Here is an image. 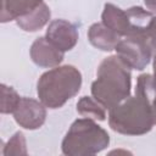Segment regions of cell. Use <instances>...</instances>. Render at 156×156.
<instances>
[{
	"label": "cell",
	"instance_id": "obj_1",
	"mask_svg": "<svg viewBox=\"0 0 156 156\" xmlns=\"http://www.w3.org/2000/svg\"><path fill=\"white\" fill-rule=\"evenodd\" d=\"M155 93L152 76L149 73L138 77L135 95L112 107L108 112V124L112 130L124 135H143L149 133L154 124L152 95Z\"/></svg>",
	"mask_w": 156,
	"mask_h": 156
},
{
	"label": "cell",
	"instance_id": "obj_2",
	"mask_svg": "<svg viewBox=\"0 0 156 156\" xmlns=\"http://www.w3.org/2000/svg\"><path fill=\"white\" fill-rule=\"evenodd\" d=\"M130 68L117 56L112 55L101 61L96 79L91 84V95L105 108L111 110L130 96Z\"/></svg>",
	"mask_w": 156,
	"mask_h": 156
},
{
	"label": "cell",
	"instance_id": "obj_3",
	"mask_svg": "<svg viewBox=\"0 0 156 156\" xmlns=\"http://www.w3.org/2000/svg\"><path fill=\"white\" fill-rule=\"evenodd\" d=\"M82 87V74L72 65L54 67L40 76L37 83L39 100L49 108H60L74 98Z\"/></svg>",
	"mask_w": 156,
	"mask_h": 156
},
{
	"label": "cell",
	"instance_id": "obj_4",
	"mask_svg": "<svg viewBox=\"0 0 156 156\" xmlns=\"http://www.w3.org/2000/svg\"><path fill=\"white\" fill-rule=\"evenodd\" d=\"M110 144V135L101 128L95 119L78 118L66 133L61 150L67 156H85L95 155L105 150Z\"/></svg>",
	"mask_w": 156,
	"mask_h": 156
},
{
	"label": "cell",
	"instance_id": "obj_5",
	"mask_svg": "<svg viewBox=\"0 0 156 156\" xmlns=\"http://www.w3.org/2000/svg\"><path fill=\"white\" fill-rule=\"evenodd\" d=\"M116 55L130 68L141 71L144 69L152 56V50L147 41L140 37H126L119 40L115 48Z\"/></svg>",
	"mask_w": 156,
	"mask_h": 156
},
{
	"label": "cell",
	"instance_id": "obj_6",
	"mask_svg": "<svg viewBox=\"0 0 156 156\" xmlns=\"http://www.w3.org/2000/svg\"><path fill=\"white\" fill-rule=\"evenodd\" d=\"M46 106L39 100L32 98H21L17 108L13 112L16 123L29 130L40 128L46 118Z\"/></svg>",
	"mask_w": 156,
	"mask_h": 156
},
{
	"label": "cell",
	"instance_id": "obj_7",
	"mask_svg": "<svg viewBox=\"0 0 156 156\" xmlns=\"http://www.w3.org/2000/svg\"><path fill=\"white\" fill-rule=\"evenodd\" d=\"M45 38L56 49L66 52L78 43V30L73 23L66 20H54L46 29Z\"/></svg>",
	"mask_w": 156,
	"mask_h": 156
},
{
	"label": "cell",
	"instance_id": "obj_8",
	"mask_svg": "<svg viewBox=\"0 0 156 156\" xmlns=\"http://www.w3.org/2000/svg\"><path fill=\"white\" fill-rule=\"evenodd\" d=\"M29 54L32 61L37 66L44 68L57 67L63 60V52L49 43L45 37L37 38L33 41Z\"/></svg>",
	"mask_w": 156,
	"mask_h": 156
},
{
	"label": "cell",
	"instance_id": "obj_9",
	"mask_svg": "<svg viewBox=\"0 0 156 156\" xmlns=\"http://www.w3.org/2000/svg\"><path fill=\"white\" fill-rule=\"evenodd\" d=\"M101 20L105 26L111 28L119 37H132L133 28L127 10H122L110 2L105 4Z\"/></svg>",
	"mask_w": 156,
	"mask_h": 156
},
{
	"label": "cell",
	"instance_id": "obj_10",
	"mask_svg": "<svg viewBox=\"0 0 156 156\" xmlns=\"http://www.w3.org/2000/svg\"><path fill=\"white\" fill-rule=\"evenodd\" d=\"M88 40L93 46L99 50L111 51L115 50V48L119 43V35L101 22L94 23L89 27Z\"/></svg>",
	"mask_w": 156,
	"mask_h": 156
},
{
	"label": "cell",
	"instance_id": "obj_11",
	"mask_svg": "<svg viewBox=\"0 0 156 156\" xmlns=\"http://www.w3.org/2000/svg\"><path fill=\"white\" fill-rule=\"evenodd\" d=\"M43 0H1L0 20L2 23L17 20L30 13Z\"/></svg>",
	"mask_w": 156,
	"mask_h": 156
},
{
	"label": "cell",
	"instance_id": "obj_12",
	"mask_svg": "<svg viewBox=\"0 0 156 156\" xmlns=\"http://www.w3.org/2000/svg\"><path fill=\"white\" fill-rule=\"evenodd\" d=\"M51 12L49 6L43 1L35 10H33L30 13L22 16L16 20L17 26L26 30V32H37L41 29L50 20Z\"/></svg>",
	"mask_w": 156,
	"mask_h": 156
},
{
	"label": "cell",
	"instance_id": "obj_13",
	"mask_svg": "<svg viewBox=\"0 0 156 156\" xmlns=\"http://www.w3.org/2000/svg\"><path fill=\"white\" fill-rule=\"evenodd\" d=\"M105 107L96 101L94 98L90 96H83L77 102V112L85 118L98 119V121H105L106 112Z\"/></svg>",
	"mask_w": 156,
	"mask_h": 156
},
{
	"label": "cell",
	"instance_id": "obj_14",
	"mask_svg": "<svg viewBox=\"0 0 156 156\" xmlns=\"http://www.w3.org/2000/svg\"><path fill=\"white\" fill-rule=\"evenodd\" d=\"M21 101L20 95L12 87L1 84V113H13Z\"/></svg>",
	"mask_w": 156,
	"mask_h": 156
},
{
	"label": "cell",
	"instance_id": "obj_15",
	"mask_svg": "<svg viewBox=\"0 0 156 156\" xmlns=\"http://www.w3.org/2000/svg\"><path fill=\"white\" fill-rule=\"evenodd\" d=\"M2 154L5 156L10 155H27L26 138L22 132H17L12 135V138L5 144Z\"/></svg>",
	"mask_w": 156,
	"mask_h": 156
},
{
	"label": "cell",
	"instance_id": "obj_16",
	"mask_svg": "<svg viewBox=\"0 0 156 156\" xmlns=\"http://www.w3.org/2000/svg\"><path fill=\"white\" fill-rule=\"evenodd\" d=\"M143 38L147 41L152 52H156V16H154L151 18V21L149 22V26H147Z\"/></svg>",
	"mask_w": 156,
	"mask_h": 156
},
{
	"label": "cell",
	"instance_id": "obj_17",
	"mask_svg": "<svg viewBox=\"0 0 156 156\" xmlns=\"http://www.w3.org/2000/svg\"><path fill=\"white\" fill-rule=\"evenodd\" d=\"M144 2L149 11L156 12V0H144Z\"/></svg>",
	"mask_w": 156,
	"mask_h": 156
},
{
	"label": "cell",
	"instance_id": "obj_18",
	"mask_svg": "<svg viewBox=\"0 0 156 156\" xmlns=\"http://www.w3.org/2000/svg\"><path fill=\"white\" fill-rule=\"evenodd\" d=\"M151 105H152V113H154V121H155V124H156V93H154V95H152Z\"/></svg>",
	"mask_w": 156,
	"mask_h": 156
},
{
	"label": "cell",
	"instance_id": "obj_19",
	"mask_svg": "<svg viewBox=\"0 0 156 156\" xmlns=\"http://www.w3.org/2000/svg\"><path fill=\"white\" fill-rule=\"evenodd\" d=\"M152 84H154V89L156 93V52L154 56V74H152Z\"/></svg>",
	"mask_w": 156,
	"mask_h": 156
}]
</instances>
